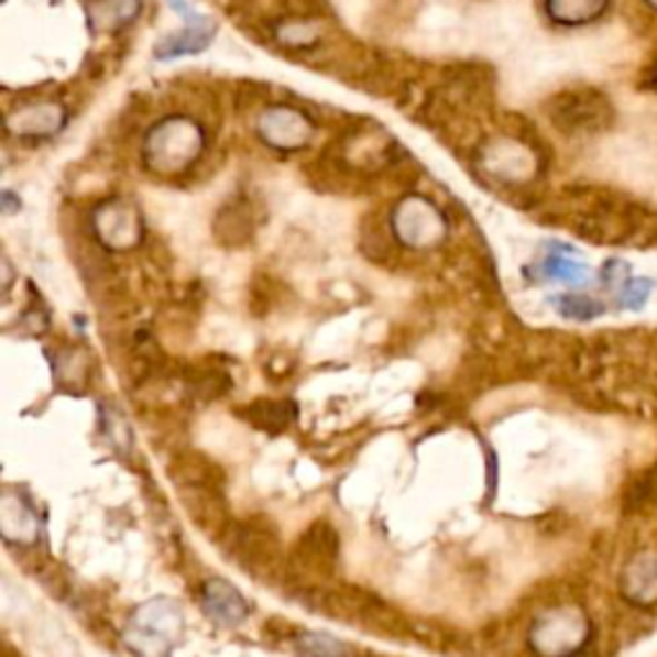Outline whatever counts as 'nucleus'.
<instances>
[{
	"mask_svg": "<svg viewBox=\"0 0 657 657\" xmlns=\"http://www.w3.org/2000/svg\"><path fill=\"white\" fill-rule=\"evenodd\" d=\"M552 306L562 319L573 321H591L604 314V304H599V300L591 296H558L552 300Z\"/></svg>",
	"mask_w": 657,
	"mask_h": 657,
	"instance_id": "obj_16",
	"label": "nucleus"
},
{
	"mask_svg": "<svg viewBox=\"0 0 657 657\" xmlns=\"http://www.w3.org/2000/svg\"><path fill=\"white\" fill-rule=\"evenodd\" d=\"M204 609L221 627H237L250 616V606L234 585L221 578H208L204 585Z\"/></svg>",
	"mask_w": 657,
	"mask_h": 657,
	"instance_id": "obj_10",
	"label": "nucleus"
},
{
	"mask_svg": "<svg viewBox=\"0 0 657 657\" xmlns=\"http://www.w3.org/2000/svg\"><path fill=\"white\" fill-rule=\"evenodd\" d=\"M167 3L173 6V8H175V13H177V15H183V19L188 21V23H196V21H198V15L193 13V8H190L188 3H185V0H167Z\"/></svg>",
	"mask_w": 657,
	"mask_h": 657,
	"instance_id": "obj_20",
	"label": "nucleus"
},
{
	"mask_svg": "<svg viewBox=\"0 0 657 657\" xmlns=\"http://www.w3.org/2000/svg\"><path fill=\"white\" fill-rule=\"evenodd\" d=\"M96 231L100 242L113 247V250H129L142 237L144 223L129 200L111 198L96 211Z\"/></svg>",
	"mask_w": 657,
	"mask_h": 657,
	"instance_id": "obj_8",
	"label": "nucleus"
},
{
	"mask_svg": "<svg viewBox=\"0 0 657 657\" xmlns=\"http://www.w3.org/2000/svg\"><path fill=\"white\" fill-rule=\"evenodd\" d=\"M291 596L304 604L311 612H319L329 620L354 624V627L368 632H381L388 637H406L412 632L404 616L381 601L373 593L358 589V585L344 583H324V585H300L291 589Z\"/></svg>",
	"mask_w": 657,
	"mask_h": 657,
	"instance_id": "obj_1",
	"label": "nucleus"
},
{
	"mask_svg": "<svg viewBox=\"0 0 657 657\" xmlns=\"http://www.w3.org/2000/svg\"><path fill=\"white\" fill-rule=\"evenodd\" d=\"M647 3H650L655 8V11H657V0H647Z\"/></svg>",
	"mask_w": 657,
	"mask_h": 657,
	"instance_id": "obj_21",
	"label": "nucleus"
},
{
	"mask_svg": "<svg viewBox=\"0 0 657 657\" xmlns=\"http://www.w3.org/2000/svg\"><path fill=\"white\" fill-rule=\"evenodd\" d=\"M244 416L252 427L277 435V431L291 427L296 412H293V404H288V401H258V404L244 408Z\"/></svg>",
	"mask_w": 657,
	"mask_h": 657,
	"instance_id": "obj_14",
	"label": "nucleus"
},
{
	"mask_svg": "<svg viewBox=\"0 0 657 657\" xmlns=\"http://www.w3.org/2000/svg\"><path fill=\"white\" fill-rule=\"evenodd\" d=\"M144 165L154 175L173 177L188 169L204 152V131L193 119L169 116L150 129L144 139Z\"/></svg>",
	"mask_w": 657,
	"mask_h": 657,
	"instance_id": "obj_3",
	"label": "nucleus"
},
{
	"mask_svg": "<svg viewBox=\"0 0 657 657\" xmlns=\"http://www.w3.org/2000/svg\"><path fill=\"white\" fill-rule=\"evenodd\" d=\"M296 647L304 657H352L342 643L327 635H300L296 639Z\"/></svg>",
	"mask_w": 657,
	"mask_h": 657,
	"instance_id": "obj_18",
	"label": "nucleus"
},
{
	"mask_svg": "<svg viewBox=\"0 0 657 657\" xmlns=\"http://www.w3.org/2000/svg\"><path fill=\"white\" fill-rule=\"evenodd\" d=\"M213 39V29L206 26H190L177 31V34L167 36L165 42L157 44V57L160 59H175L183 57V54H198L204 52Z\"/></svg>",
	"mask_w": 657,
	"mask_h": 657,
	"instance_id": "obj_15",
	"label": "nucleus"
},
{
	"mask_svg": "<svg viewBox=\"0 0 657 657\" xmlns=\"http://www.w3.org/2000/svg\"><path fill=\"white\" fill-rule=\"evenodd\" d=\"M142 0H96L90 6V23L96 31H119L139 15Z\"/></svg>",
	"mask_w": 657,
	"mask_h": 657,
	"instance_id": "obj_12",
	"label": "nucleus"
},
{
	"mask_svg": "<svg viewBox=\"0 0 657 657\" xmlns=\"http://www.w3.org/2000/svg\"><path fill=\"white\" fill-rule=\"evenodd\" d=\"M653 283L647 277H629L622 285V306L627 308H643L645 300L650 298Z\"/></svg>",
	"mask_w": 657,
	"mask_h": 657,
	"instance_id": "obj_19",
	"label": "nucleus"
},
{
	"mask_svg": "<svg viewBox=\"0 0 657 657\" xmlns=\"http://www.w3.org/2000/svg\"><path fill=\"white\" fill-rule=\"evenodd\" d=\"M258 134L262 142L277 152H296L304 150L311 139V121L296 108L273 106L260 116Z\"/></svg>",
	"mask_w": 657,
	"mask_h": 657,
	"instance_id": "obj_7",
	"label": "nucleus"
},
{
	"mask_svg": "<svg viewBox=\"0 0 657 657\" xmlns=\"http://www.w3.org/2000/svg\"><path fill=\"white\" fill-rule=\"evenodd\" d=\"M547 116L568 136L599 134L612 127L614 108L599 90H566L547 103Z\"/></svg>",
	"mask_w": 657,
	"mask_h": 657,
	"instance_id": "obj_5",
	"label": "nucleus"
},
{
	"mask_svg": "<svg viewBox=\"0 0 657 657\" xmlns=\"http://www.w3.org/2000/svg\"><path fill=\"white\" fill-rule=\"evenodd\" d=\"M62 123H65V108L57 103H36L11 113L8 129L15 131V136H52L62 129Z\"/></svg>",
	"mask_w": 657,
	"mask_h": 657,
	"instance_id": "obj_11",
	"label": "nucleus"
},
{
	"mask_svg": "<svg viewBox=\"0 0 657 657\" xmlns=\"http://www.w3.org/2000/svg\"><path fill=\"white\" fill-rule=\"evenodd\" d=\"M216 543H219L223 558H229L237 568L250 573L258 583H288V552L283 550L277 529L270 522L260 519V516L231 519Z\"/></svg>",
	"mask_w": 657,
	"mask_h": 657,
	"instance_id": "obj_2",
	"label": "nucleus"
},
{
	"mask_svg": "<svg viewBox=\"0 0 657 657\" xmlns=\"http://www.w3.org/2000/svg\"><path fill=\"white\" fill-rule=\"evenodd\" d=\"M543 270L550 281H560L570 285H581L589 281V267L570 258H562V254H550V258L545 260Z\"/></svg>",
	"mask_w": 657,
	"mask_h": 657,
	"instance_id": "obj_17",
	"label": "nucleus"
},
{
	"mask_svg": "<svg viewBox=\"0 0 657 657\" xmlns=\"http://www.w3.org/2000/svg\"><path fill=\"white\" fill-rule=\"evenodd\" d=\"M288 568L291 576L285 585L291 589L335 583L339 568L337 529L329 522H314L288 552Z\"/></svg>",
	"mask_w": 657,
	"mask_h": 657,
	"instance_id": "obj_4",
	"label": "nucleus"
},
{
	"mask_svg": "<svg viewBox=\"0 0 657 657\" xmlns=\"http://www.w3.org/2000/svg\"><path fill=\"white\" fill-rule=\"evenodd\" d=\"M609 0H547V13L562 26H581L599 19Z\"/></svg>",
	"mask_w": 657,
	"mask_h": 657,
	"instance_id": "obj_13",
	"label": "nucleus"
},
{
	"mask_svg": "<svg viewBox=\"0 0 657 657\" xmlns=\"http://www.w3.org/2000/svg\"><path fill=\"white\" fill-rule=\"evenodd\" d=\"M393 231H396L398 242L412 250H429L445 239L447 221L427 198L412 196L401 200L393 211Z\"/></svg>",
	"mask_w": 657,
	"mask_h": 657,
	"instance_id": "obj_6",
	"label": "nucleus"
},
{
	"mask_svg": "<svg viewBox=\"0 0 657 657\" xmlns=\"http://www.w3.org/2000/svg\"><path fill=\"white\" fill-rule=\"evenodd\" d=\"M169 481L177 491L185 489H227V475L211 458L200 452H180L169 460Z\"/></svg>",
	"mask_w": 657,
	"mask_h": 657,
	"instance_id": "obj_9",
	"label": "nucleus"
}]
</instances>
